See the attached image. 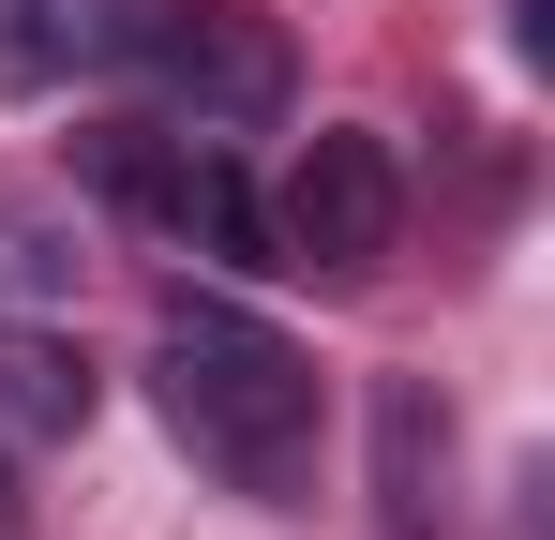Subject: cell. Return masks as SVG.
I'll list each match as a JSON object with an SVG mask.
<instances>
[{
  "label": "cell",
  "mask_w": 555,
  "mask_h": 540,
  "mask_svg": "<svg viewBox=\"0 0 555 540\" xmlns=\"http://www.w3.org/2000/svg\"><path fill=\"white\" fill-rule=\"evenodd\" d=\"M151 406H166V436L210 465V480H241V496H300V465H315V360L285 346L271 316H241V300H166V331H151Z\"/></svg>",
  "instance_id": "6da1fadb"
},
{
  "label": "cell",
  "mask_w": 555,
  "mask_h": 540,
  "mask_svg": "<svg viewBox=\"0 0 555 540\" xmlns=\"http://www.w3.org/2000/svg\"><path fill=\"white\" fill-rule=\"evenodd\" d=\"M135 76H151V105H166V136H271L285 90H300V61H285V30L256 15V0H166L151 15V46H135Z\"/></svg>",
  "instance_id": "7a4b0ae2"
},
{
  "label": "cell",
  "mask_w": 555,
  "mask_h": 540,
  "mask_svg": "<svg viewBox=\"0 0 555 540\" xmlns=\"http://www.w3.org/2000/svg\"><path fill=\"white\" fill-rule=\"evenodd\" d=\"M256 210H271V270L361 285V270L405 241V166H390V136H361V120H315L300 166H285Z\"/></svg>",
  "instance_id": "3957f363"
},
{
  "label": "cell",
  "mask_w": 555,
  "mask_h": 540,
  "mask_svg": "<svg viewBox=\"0 0 555 540\" xmlns=\"http://www.w3.org/2000/svg\"><path fill=\"white\" fill-rule=\"evenodd\" d=\"M166 0H0V90H76L151 46Z\"/></svg>",
  "instance_id": "277c9868"
},
{
  "label": "cell",
  "mask_w": 555,
  "mask_h": 540,
  "mask_svg": "<svg viewBox=\"0 0 555 540\" xmlns=\"http://www.w3.org/2000/svg\"><path fill=\"white\" fill-rule=\"evenodd\" d=\"M91 406H105V375H91V346L61 316H0V436L15 450H76Z\"/></svg>",
  "instance_id": "5b68a950"
},
{
  "label": "cell",
  "mask_w": 555,
  "mask_h": 540,
  "mask_svg": "<svg viewBox=\"0 0 555 540\" xmlns=\"http://www.w3.org/2000/svg\"><path fill=\"white\" fill-rule=\"evenodd\" d=\"M375 526H390V540H436V526H451V406H436L421 375L375 390Z\"/></svg>",
  "instance_id": "8992f818"
},
{
  "label": "cell",
  "mask_w": 555,
  "mask_h": 540,
  "mask_svg": "<svg viewBox=\"0 0 555 540\" xmlns=\"http://www.w3.org/2000/svg\"><path fill=\"white\" fill-rule=\"evenodd\" d=\"M76 300V210L0 180V316H61Z\"/></svg>",
  "instance_id": "52a82bcc"
},
{
  "label": "cell",
  "mask_w": 555,
  "mask_h": 540,
  "mask_svg": "<svg viewBox=\"0 0 555 540\" xmlns=\"http://www.w3.org/2000/svg\"><path fill=\"white\" fill-rule=\"evenodd\" d=\"M0 526H15V496H0Z\"/></svg>",
  "instance_id": "ba28073f"
}]
</instances>
